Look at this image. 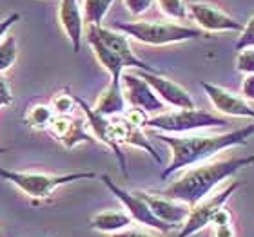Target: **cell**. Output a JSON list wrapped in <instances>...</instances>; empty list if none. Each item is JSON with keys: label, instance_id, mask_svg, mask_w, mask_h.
I'll use <instances>...</instances> for the list:
<instances>
[{"label": "cell", "instance_id": "obj_33", "mask_svg": "<svg viewBox=\"0 0 254 237\" xmlns=\"http://www.w3.org/2000/svg\"><path fill=\"white\" fill-rule=\"evenodd\" d=\"M111 237H156V236L145 232V230H138V228H126L122 232L113 234Z\"/></svg>", "mask_w": 254, "mask_h": 237}, {"label": "cell", "instance_id": "obj_7", "mask_svg": "<svg viewBox=\"0 0 254 237\" xmlns=\"http://www.w3.org/2000/svg\"><path fill=\"white\" fill-rule=\"evenodd\" d=\"M100 179H102V183L111 190V194L115 195L120 203H122L124 208L127 210V214L131 216L132 221L140 223V225H143V227L153 228V230H158V232H162V234H167V232H171V230H173V227L165 225L164 221H160L158 217L151 212L149 205L142 199V195L138 194V190H134V192H129V190L122 189V187H118V185L115 183V181H113V179L109 178L107 174H102Z\"/></svg>", "mask_w": 254, "mask_h": 237}, {"label": "cell", "instance_id": "obj_19", "mask_svg": "<svg viewBox=\"0 0 254 237\" xmlns=\"http://www.w3.org/2000/svg\"><path fill=\"white\" fill-rule=\"evenodd\" d=\"M132 223L131 216L122 210H102L96 212L95 216L89 219V228L95 232L102 234H117L122 232Z\"/></svg>", "mask_w": 254, "mask_h": 237}, {"label": "cell", "instance_id": "obj_5", "mask_svg": "<svg viewBox=\"0 0 254 237\" xmlns=\"http://www.w3.org/2000/svg\"><path fill=\"white\" fill-rule=\"evenodd\" d=\"M145 127L164 134H189V132L209 131V129H225L229 127V121L209 111L194 107V109H178V111L151 116Z\"/></svg>", "mask_w": 254, "mask_h": 237}, {"label": "cell", "instance_id": "obj_21", "mask_svg": "<svg viewBox=\"0 0 254 237\" xmlns=\"http://www.w3.org/2000/svg\"><path fill=\"white\" fill-rule=\"evenodd\" d=\"M55 116L57 114L49 103H33L24 112V123L33 131H48Z\"/></svg>", "mask_w": 254, "mask_h": 237}, {"label": "cell", "instance_id": "obj_2", "mask_svg": "<svg viewBox=\"0 0 254 237\" xmlns=\"http://www.w3.org/2000/svg\"><path fill=\"white\" fill-rule=\"evenodd\" d=\"M253 163L254 154L253 156H227L220 159H207L198 165H192L189 169H184V172L162 192V195L192 206L200 203L203 197L211 195L212 190L222 181Z\"/></svg>", "mask_w": 254, "mask_h": 237}, {"label": "cell", "instance_id": "obj_13", "mask_svg": "<svg viewBox=\"0 0 254 237\" xmlns=\"http://www.w3.org/2000/svg\"><path fill=\"white\" fill-rule=\"evenodd\" d=\"M136 73L153 87L156 96L165 105H171L175 109H194V100L189 95V91L180 84H176L175 80L167 78L162 73H145V71H136Z\"/></svg>", "mask_w": 254, "mask_h": 237}, {"label": "cell", "instance_id": "obj_17", "mask_svg": "<svg viewBox=\"0 0 254 237\" xmlns=\"http://www.w3.org/2000/svg\"><path fill=\"white\" fill-rule=\"evenodd\" d=\"M113 121V129H115V134H117V140L120 145H131V147L142 148L151 156V158L156 161L158 165H162V156L158 154V150L151 145L149 138L145 136L142 127L132 125L131 121H127L124 116H115L111 118Z\"/></svg>", "mask_w": 254, "mask_h": 237}, {"label": "cell", "instance_id": "obj_28", "mask_svg": "<svg viewBox=\"0 0 254 237\" xmlns=\"http://www.w3.org/2000/svg\"><path fill=\"white\" fill-rule=\"evenodd\" d=\"M13 103H15V96H13L9 82L0 74V109H7Z\"/></svg>", "mask_w": 254, "mask_h": 237}, {"label": "cell", "instance_id": "obj_26", "mask_svg": "<svg viewBox=\"0 0 254 237\" xmlns=\"http://www.w3.org/2000/svg\"><path fill=\"white\" fill-rule=\"evenodd\" d=\"M249 47H254V15L244 26V29L240 33L238 42H236V51H244V49Z\"/></svg>", "mask_w": 254, "mask_h": 237}, {"label": "cell", "instance_id": "obj_25", "mask_svg": "<svg viewBox=\"0 0 254 237\" xmlns=\"http://www.w3.org/2000/svg\"><path fill=\"white\" fill-rule=\"evenodd\" d=\"M158 9L171 20H184L189 11H187L186 0H156Z\"/></svg>", "mask_w": 254, "mask_h": 237}, {"label": "cell", "instance_id": "obj_8", "mask_svg": "<svg viewBox=\"0 0 254 237\" xmlns=\"http://www.w3.org/2000/svg\"><path fill=\"white\" fill-rule=\"evenodd\" d=\"M76 103H78V109L84 111L87 127L91 129V136L96 138L100 143H104V145L117 156L118 163H120V169H122V174L127 178V176H129V172H127V159H126V154L122 152V145H120L117 140L111 118H106V116H102V114H98V112L91 105H87V101H85L84 98H80V96H76Z\"/></svg>", "mask_w": 254, "mask_h": 237}, {"label": "cell", "instance_id": "obj_12", "mask_svg": "<svg viewBox=\"0 0 254 237\" xmlns=\"http://www.w3.org/2000/svg\"><path fill=\"white\" fill-rule=\"evenodd\" d=\"M201 89L205 91L207 98L211 100L212 107L218 112H222L223 116L231 118H249L254 121V109L249 101L242 98V95H236L233 91H227L220 87V85L209 84V82H201Z\"/></svg>", "mask_w": 254, "mask_h": 237}, {"label": "cell", "instance_id": "obj_9", "mask_svg": "<svg viewBox=\"0 0 254 237\" xmlns=\"http://www.w3.org/2000/svg\"><path fill=\"white\" fill-rule=\"evenodd\" d=\"M87 33L95 35L106 47H109L113 53L117 54L118 58L122 60L126 67L136 69V71H145V73H160L158 69H154L153 65L145 63L140 60L132 51L131 44H129V37L124 35L122 31H118L115 27H104V26H89Z\"/></svg>", "mask_w": 254, "mask_h": 237}, {"label": "cell", "instance_id": "obj_32", "mask_svg": "<svg viewBox=\"0 0 254 237\" xmlns=\"http://www.w3.org/2000/svg\"><path fill=\"white\" fill-rule=\"evenodd\" d=\"M18 18H20L18 13H11V15H7L5 18L0 20V42H2V38L7 35V31H9L11 27L15 26V22H18Z\"/></svg>", "mask_w": 254, "mask_h": 237}, {"label": "cell", "instance_id": "obj_34", "mask_svg": "<svg viewBox=\"0 0 254 237\" xmlns=\"http://www.w3.org/2000/svg\"><path fill=\"white\" fill-rule=\"evenodd\" d=\"M236 232H234L233 225H223V227H216L214 228V237H234Z\"/></svg>", "mask_w": 254, "mask_h": 237}, {"label": "cell", "instance_id": "obj_35", "mask_svg": "<svg viewBox=\"0 0 254 237\" xmlns=\"http://www.w3.org/2000/svg\"><path fill=\"white\" fill-rule=\"evenodd\" d=\"M7 150H9V148H7V147H0V154H4V152H7Z\"/></svg>", "mask_w": 254, "mask_h": 237}, {"label": "cell", "instance_id": "obj_10", "mask_svg": "<svg viewBox=\"0 0 254 237\" xmlns=\"http://www.w3.org/2000/svg\"><path fill=\"white\" fill-rule=\"evenodd\" d=\"M122 91L126 96V101L132 109H140V111L154 112V114H162L165 109V103L160 100L153 87L145 82L138 73H126L122 74Z\"/></svg>", "mask_w": 254, "mask_h": 237}, {"label": "cell", "instance_id": "obj_6", "mask_svg": "<svg viewBox=\"0 0 254 237\" xmlns=\"http://www.w3.org/2000/svg\"><path fill=\"white\" fill-rule=\"evenodd\" d=\"M240 189V181H233V183H229L227 187L220 192L212 195H207L200 203H196V205L190 206V212L189 216H187L186 223L182 225V230L178 234V237H190L194 236V234L201 232L205 227L211 225V219L212 216L216 214L220 208L227 205V201L231 199V195Z\"/></svg>", "mask_w": 254, "mask_h": 237}, {"label": "cell", "instance_id": "obj_1", "mask_svg": "<svg viewBox=\"0 0 254 237\" xmlns=\"http://www.w3.org/2000/svg\"><path fill=\"white\" fill-rule=\"evenodd\" d=\"M254 136V121L245 127L229 132H189V134H164L160 132L158 140L165 143L171 150L169 163L165 165L160 178L169 179L173 174L192 165L212 159L216 154L227 148L245 145L249 138Z\"/></svg>", "mask_w": 254, "mask_h": 237}, {"label": "cell", "instance_id": "obj_30", "mask_svg": "<svg viewBox=\"0 0 254 237\" xmlns=\"http://www.w3.org/2000/svg\"><path fill=\"white\" fill-rule=\"evenodd\" d=\"M233 216H231V212L223 206V208H220V210L212 216V219H211V227H223V225H233Z\"/></svg>", "mask_w": 254, "mask_h": 237}, {"label": "cell", "instance_id": "obj_20", "mask_svg": "<svg viewBox=\"0 0 254 237\" xmlns=\"http://www.w3.org/2000/svg\"><path fill=\"white\" fill-rule=\"evenodd\" d=\"M87 44H89V47L93 49V53H95L98 63L109 73L111 82H122V74H124V71H126V65L122 63V60L118 58L111 49L106 47L95 35H91V33H87Z\"/></svg>", "mask_w": 254, "mask_h": 237}, {"label": "cell", "instance_id": "obj_22", "mask_svg": "<svg viewBox=\"0 0 254 237\" xmlns=\"http://www.w3.org/2000/svg\"><path fill=\"white\" fill-rule=\"evenodd\" d=\"M115 0H84V18L89 26H102Z\"/></svg>", "mask_w": 254, "mask_h": 237}, {"label": "cell", "instance_id": "obj_3", "mask_svg": "<svg viewBox=\"0 0 254 237\" xmlns=\"http://www.w3.org/2000/svg\"><path fill=\"white\" fill-rule=\"evenodd\" d=\"M115 29L122 31L129 38L145 46H171L201 38L205 33L196 27H187L176 22H158V20H136V22H117Z\"/></svg>", "mask_w": 254, "mask_h": 237}, {"label": "cell", "instance_id": "obj_24", "mask_svg": "<svg viewBox=\"0 0 254 237\" xmlns=\"http://www.w3.org/2000/svg\"><path fill=\"white\" fill-rule=\"evenodd\" d=\"M16 58H18V47H16L15 37L5 35L0 42V74L13 67Z\"/></svg>", "mask_w": 254, "mask_h": 237}, {"label": "cell", "instance_id": "obj_16", "mask_svg": "<svg viewBox=\"0 0 254 237\" xmlns=\"http://www.w3.org/2000/svg\"><path fill=\"white\" fill-rule=\"evenodd\" d=\"M59 22L62 26L65 37L73 46L74 53H80L82 37H84V9L80 7L78 0H60Z\"/></svg>", "mask_w": 254, "mask_h": 237}, {"label": "cell", "instance_id": "obj_4", "mask_svg": "<svg viewBox=\"0 0 254 237\" xmlns=\"http://www.w3.org/2000/svg\"><path fill=\"white\" fill-rule=\"evenodd\" d=\"M0 178L15 185L27 197L44 201L49 199L59 187L74 183V181H84V179H95L96 172L76 170V172H67V174H48V172H22V170L0 169Z\"/></svg>", "mask_w": 254, "mask_h": 237}, {"label": "cell", "instance_id": "obj_14", "mask_svg": "<svg viewBox=\"0 0 254 237\" xmlns=\"http://www.w3.org/2000/svg\"><path fill=\"white\" fill-rule=\"evenodd\" d=\"M46 132L69 150L82 143H89L95 140L87 132V121L74 116H55Z\"/></svg>", "mask_w": 254, "mask_h": 237}, {"label": "cell", "instance_id": "obj_18", "mask_svg": "<svg viewBox=\"0 0 254 237\" xmlns=\"http://www.w3.org/2000/svg\"><path fill=\"white\" fill-rule=\"evenodd\" d=\"M93 109L106 118L122 116L124 112L127 111V101L122 91V82H109V85L100 93Z\"/></svg>", "mask_w": 254, "mask_h": 237}, {"label": "cell", "instance_id": "obj_27", "mask_svg": "<svg viewBox=\"0 0 254 237\" xmlns=\"http://www.w3.org/2000/svg\"><path fill=\"white\" fill-rule=\"evenodd\" d=\"M236 67H238L240 73L254 74V47L238 51V56H236Z\"/></svg>", "mask_w": 254, "mask_h": 237}, {"label": "cell", "instance_id": "obj_11", "mask_svg": "<svg viewBox=\"0 0 254 237\" xmlns=\"http://www.w3.org/2000/svg\"><path fill=\"white\" fill-rule=\"evenodd\" d=\"M190 18L196 22L203 33H222V31H240L244 26L236 18L227 15L218 5L209 4V2H189L187 4Z\"/></svg>", "mask_w": 254, "mask_h": 237}, {"label": "cell", "instance_id": "obj_15", "mask_svg": "<svg viewBox=\"0 0 254 237\" xmlns=\"http://www.w3.org/2000/svg\"><path fill=\"white\" fill-rule=\"evenodd\" d=\"M138 194L142 195V199L147 203L154 216L158 217L160 221H164L165 225L176 228L186 223L190 212L189 205L182 203V201L171 199V197H165L162 194H151V192H143V190H138Z\"/></svg>", "mask_w": 254, "mask_h": 237}, {"label": "cell", "instance_id": "obj_29", "mask_svg": "<svg viewBox=\"0 0 254 237\" xmlns=\"http://www.w3.org/2000/svg\"><path fill=\"white\" fill-rule=\"evenodd\" d=\"M124 4H126L127 11H129L131 15L140 16L154 4V0H124Z\"/></svg>", "mask_w": 254, "mask_h": 237}, {"label": "cell", "instance_id": "obj_23", "mask_svg": "<svg viewBox=\"0 0 254 237\" xmlns=\"http://www.w3.org/2000/svg\"><path fill=\"white\" fill-rule=\"evenodd\" d=\"M49 105L53 107V111L57 116H73L74 111L78 109L76 103V96L73 93H69V89H62L59 93H55Z\"/></svg>", "mask_w": 254, "mask_h": 237}, {"label": "cell", "instance_id": "obj_31", "mask_svg": "<svg viewBox=\"0 0 254 237\" xmlns=\"http://www.w3.org/2000/svg\"><path fill=\"white\" fill-rule=\"evenodd\" d=\"M242 98H245L247 101H254V74H247L242 84Z\"/></svg>", "mask_w": 254, "mask_h": 237}]
</instances>
